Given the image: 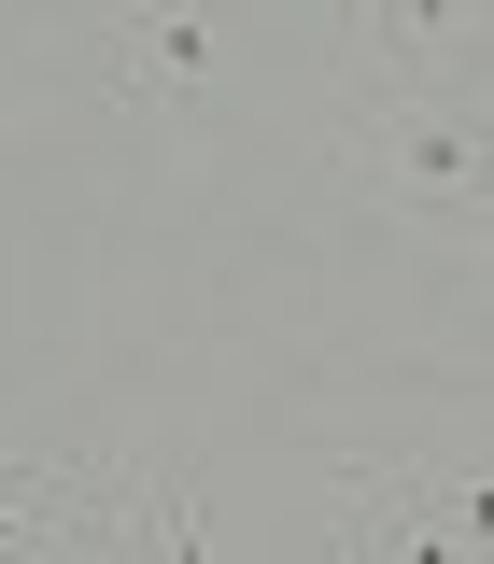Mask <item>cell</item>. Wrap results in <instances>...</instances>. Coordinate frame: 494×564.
I'll list each match as a JSON object with an SVG mask.
<instances>
[{"label": "cell", "instance_id": "obj_1", "mask_svg": "<svg viewBox=\"0 0 494 564\" xmlns=\"http://www.w3.org/2000/svg\"><path fill=\"white\" fill-rule=\"evenodd\" d=\"M340 170L396 212H438V226H481L494 198V128H481V85H367L340 113Z\"/></svg>", "mask_w": 494, "mask_h": 564}, {"label": "cell", "instance_id": "obj_2", "mask_svg": "<svg viewBox=\"0 0 494 564\" xmlns=\"http://www.w3.org/2000/svg\"><path fill=\"white\" fill-rule=\"evenodd\" d=\"M311 494H325L340 564H494V480L481 466L438 480V466H353V452H325Z\"/></svg>", "mask_w": 494, "mask_h": 564}, {"label": "cell", "instance_id": "obj_3", "mask_svg": "<svg viewBox=\"0 0 494 564\" xmlns=\"http://www.w3.org/2000/svg\"><path fill=\"white\" fill-rule=\"evenodd\" d=\"M212 70H226V14H212V0H128V14H99V99H128V113H198Z\"/></svg>", "mask_w": 494, "mask_h": 564}, {"label": "cell", "instance_id": "obj_4", "mask_svg": "<svg viewBox=\"0 0 494 564\" xmlns=\"http://www.w3.org/2000/svg\"><path fill=\"white\" fill-rule=\"evenodd\" d=\"M367 85H481V0H340Z\"/></svg>", "mask_w": 494, "mask_h": 564}, {"label": "cell", "instance_id": "obj_5", "mask_svg": "<svg viewBox=\"0 0 494 564\" xmlns=\"http://www.w3.org/2000/svg\"><path fill=\"white\" fill-rule=\"evenodd\" d=\"M99 564H212V508H198V480L141 466V494L114 508V536H99Z\"/></svg>", "mask_w": 494, "mask_h": 564}, {"label": "cell", "instance_id": "obj_6", "mask_svg": "<svg viewBox=\"0 0 494 564\" xmlns=\"http://www.w3.org/2000/svg\"><path fill=\"white\" fill-rule=\"evenodd\" d=\"M71 551V466L57 452H0V564Z\"/></svg>", "mask_w": 494, "mask_h": 564}, {"label": "cell", "instance_id": "obj_7", "mask_svg": "<svg viewBox=\"0 0 494 564\" xmlns=\"http://www.w3.org/2000/svg\"><path fill=\"white\" fill-rule=\"evenodd\" d=\"M57 14H85V0H57Z\"/></svg>", "mask_w": 494, "mask_h": 564}]
</instances>
